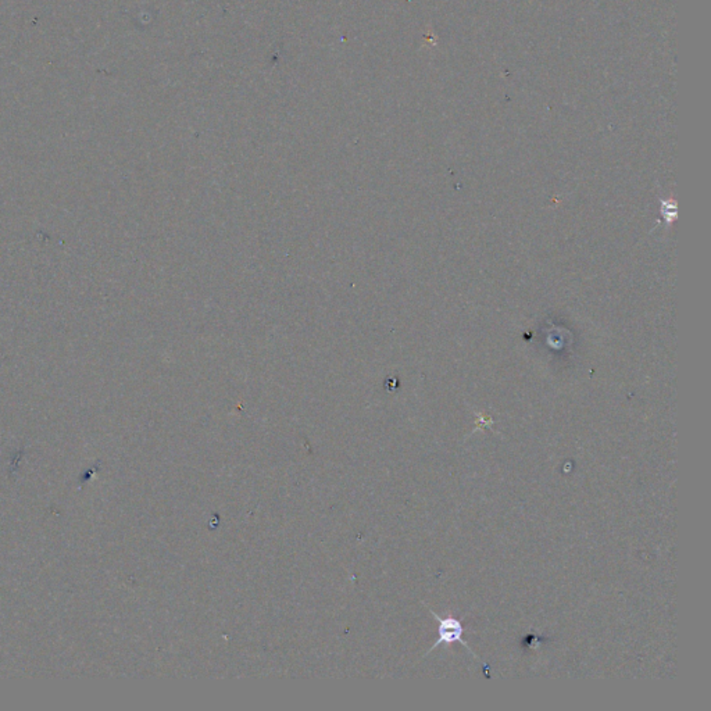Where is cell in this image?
Here are the masks:
<instances>
[{
  "instance_id": "cell-1",
  "label": "cell",
  "mask_w": 711,
  "mask_h": 711,
  "mask_svg": "<svg viewBox=\"0 0 711 711\" xmlns=\"http://www.w3.org/2000/svg\"><path fill=\"white\" fill-rule=\"evenodd\" d=\"M429 613H431V614L436 619V621H438V624H439V626H438V635H439V637H438V640L435 642V644H432V647L428 650V653H427V654H429L434 649H436V647H438V646H441L442 643H448V644H450V643L459 642L460 644H463V646H464V647H466V649H467V650H469V651L474 656L475 658H478V656H476L474 651L469 647V644L463 640L464 628H463V624H462V621H460V620H456V619H452V617H449V619H441V617H439L436 613H434L432 610H429ZM478 661H481L485 667H488V665H486V664H485L481 658H478Z\"/></svg>"
}]
</instances>
